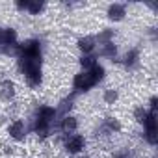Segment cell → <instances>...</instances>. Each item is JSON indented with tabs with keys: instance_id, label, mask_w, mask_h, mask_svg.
Here are the masks:
<instances>
[{
	"instance_id": "obj_7",
	"label": "cell",
	"mask_w": 158,
	"mask_h": 158,
	"mask_svg": "<svg viewBox=\"0 0 158 158\" xmlns=\"http://www.w3.org/2000/svg\"><path fill=\"white\" fill-rule=\"evenodd\" d=\"M78 45H80V48H82L84 52H89V50L93 48V39H91V37H86V39H80V41H78Z\"/></svg>"
},
{
	"instance_id": "obj_14",
	"label": "cell",
	"mask_w": 158,
	"mask_h": 158,
	"mask_svg": "<svg viewBox=\"0 0 158 158\" xmlns=\"http://www.w3.org/2000/svg\"><path fill=\"white\" fill-rule=\"evenodd\" d=\"M147 139L151 143H156V130H147Z\"/></svg>"
},
{
	"instance_id": "obj_12",
	"label": "cell",
	"mask_w": 158,
	"mask_h": 158,
	"mask_svg": "<svg viewBox=\"0 0 158 158\" xmlns=\"http://www.w3.org/2000/svg\"><path fill=\"white\" fill-rule=\"evenodd\" d=\"M28 8H30L32 13H37V11L41 10V4H39V2H28Z\"/></svg>"
},
{
	"instance_id": "obj_5",
	"label": "cell",
	"mask_w": 158,
	"mask_h": 158,
	"mask_svg": "<svg viewBox=\"0 0 158 158\" xmlns=\"http://www.w3.org/2000/svg\"><path fill=\"white\" fill-rule=\"evenodd\" d=\"M10 134H11L15 139H21V138H23V123H21V121H15V123L11 125V128H10Z\"/></svg>"
},
{
	"instance_id": "obj_10",
	"label": "cell",
	"mask_w": 158,
	"mask_h": 158,
	"mask_svg": "<svg viewBox=\"0 0 158 158\" xmlns=\"http://www.w3.org/2000/svg\"><path fill=\"white\" fill-rule=\"evenodd\" d=\"M15 41V32L13 30H6L4 32V43H13Z\"/></svg>"
},
{
	"instance_id": "obj_6",
	"label": "cell",
	"mask_w": 158,
	"mask_h": 158,
	"mask_svg": "<svg viewBox=\"0 0 158 158\" xmlns=\"http://www.w3.org/2000/svg\"><path fill=\"white\" fill-rule=\"evenodd\" d=\"M0 95L6 97V99L13 95V86H11V82H4L2 86H0Z\"/></svg>"
},
{
	"instance_id": "obj_2",
	"label": "cell",
	"mask_w": 158,
	"mask_h": 158,
	"mask_svg": "<svg viewBox=\"0 0 158 158\" xmlns=\"http://www.w3.org/2000/svg\"><path fill=\"white\" fill-rule=\"evenodd\" d=\"M95 82H97V80L93 78L91 73H82V74H78V76L74 78V86H76V89H89Z\"/></svg>"
},
{
	"instance_id": "obj_1",
	"label": "cell",
	"mask_w": 158,
	"mask_h": 158,
	"mask_svg": "<svg viewBox=\"0 0 158 158\" xmlns=\"http://www.w3.org/2000/svg\"><path fill=\"white\" fill-rule=\"evenodd\" d=\"M39 67H41V58L39 56H34V58L23 56L21 58V69L24 71L28 82L32 86L39 84V80H41V71H39Z\"/></svg>"
},
{
	"instance_id": "obj_4",
	"label": "cell",
	"mask_w": 158,
	"mask_h": 158,
	"mask_svg": "<svg viewBox=\"0 0 158 158\" xmlns=\"http://www.w3.org/2000/svg\"><path fill=\"white\" fill-rule=\"evenodd\" d=\"M82 147H84V139H82L80 136H74L73 139H69V141H67V149H69L71 152H78V151H82Z\"/></svg>"
},
{
	"instance_id": "obj_15",
	"label": "cell",
	"mask_w": 158,
	"mask_h": 158,
	"mask_svg": "<svg viewBox=\"0 0 158 158\" xmlns=\"http://www.w3.org/2000/svg\"><path fill=\"white\" fill-rule=\"evenodd\" d=\"M0 45H4V30H0Z\"/></svg>"
},
{
	"instance_id": "obj_9",
	"label": "cell",
	"mask_w": 158,
	"mask_h": 158,
	"mask_svg": "<svg viewBox=\"0 0 158 158\" xmlns=\"http://www.w3.org/2000/svg\"><path fill=\"white\" fill-rule=\"evenodd\" d=\"M74 128H76V121L73 117H67L63 121V130H74Z\"/></svg>"
},
{
	"instance_id": "obj_11",
	"label": "cell",
	"mask_w": 158,
	"mask_h": 158,
	"mask_svg": "<svg viewBox=\"0 0 158 158\" xmlns=\"http://www.w3.org/2000/svg\"><path fill=\"white\" fill-rule=\"evenodd\" d=\"M91 69H93V73H91V74H93V78H95V80H99V78L102 76V73H104V71H102V67H99V65H93Z\"/></svg>"
},
{
	"instance_id": "obj_8",
	"label": "cell",
	"mask_w": 158,
	"mask_h": 158,
	"mask_svg": "<svg viewBox=\"0 0 158 158\" xmlns=\"http://www.w3.org/2000/svg\"><path fill=\"white\" fill-rule=\"evenodd\" d=\"M123 15H125V10L121 6H112L110 8V17L112 19H121Z\"/></svg>"
},
{
	"instance_id": "obj_13",
	"label": "cell",
	"mask_w": 158,
	"mask_h": 158,
	"mask_svg": "<svg viewBox=\"0 0 158 158\" xmlns=\"http://www.w3.org/2000/svg\"><path fill=\"white\" fill-rule=\"evenodd\" d=\"M82 65H84V67H93V65H97V63H95L93 58H84V60H82Z\"/></svg>"
},
{
	"instance_id": "obj_3",
	"label": "cell",
	"mask_w": 158,
	"mask_h": 158,
	"mask_svg": "<svg viewBox=\"0 0 158 158\" xmlns=\"http://www.w3.org/2000/svg\"><path fill=\"white\" fill-rule=\"evenodd\" d=\"M21 52H23V56H30V58L39 56V45L35 41H26L21 45Z\"/></svg>"
}]
</instances>
